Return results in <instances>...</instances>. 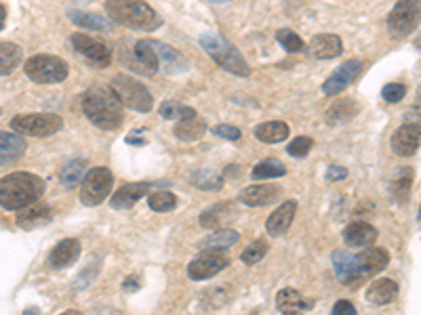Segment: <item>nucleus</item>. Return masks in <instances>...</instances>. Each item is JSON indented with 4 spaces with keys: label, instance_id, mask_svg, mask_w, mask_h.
<instances>
[{
    "label": "nucleus",
    "instance_id": "obj_8",
    "mask_svg": "<svg viewBox=\"0 0 421 315\" xmlns=\"http://www.w3.org/2000/svg\"><path fill=\"white\" fill-rule=\"evenodd\" d=\"M114 185V175L105 166H95L85 177H83V187H80V200L85 206H99L105 202L112 193Z\"/></svg>",
    "mask_w": 421,
    "mask_h": 315
},
{
    "label": "nucleus",
    "instance_id": "obj_21",
    "mask_svg": "<svg viewBox=\"0 0 421 315\" xmlns=\"http://www.w3.org/2000/svg\"><path fill=\"white\" fill-rule=\"evenodd\" d=\"M276 307L281 314H303L314 307V301H308L301 292L295 288H282L276 294Z\"/></svg>",
    "mask_w": 421,
    "mask_h": 315
},
{
    "label": "nucleus",
    "instance_id": "obj_20",
    "mask_svg": "<svg viewBox=\"0 0 421 315\" xmlns=\"http://www.w3.org/2000/svg\"><path fill=\"white\" fill-rule=\"evenodd\" d=\"M295 213H297V202L295 200H286L284 204H281L268 219L266 223V229L270 235L279 237V235H284L289 231V227L293 223L295 219Z\"/></svg>",
    "mask_w": 421,
    "mask_h": 315
},
{
    "label": "nucleus",
    "instance_id": "obj_32",
    "mask_svg": "<svg viewBox=\"0 0 421 315\" xmlns=\"http://www.w3.org/2000/svg\"><path fill=\"white\" fill-rule=\"evenodd\" d=\"M284 175H286V166L276 158H266V160L257 162L253 166V171H251V177L255 181L279 179V177H284Z\"/></svg>",
    "mask_w": 421,
    "mask_h": 315
},
{
    "label": "nucleus",
    "instance_id": "obj_15",
    "mask_svg": "<svg viewBox=\"0 0 421 315\" xmlns=\"http://www.w3.org/2000/svg\"><path fill=\"white\" fill-rule=\"evenodd\" d=\"M281 196V187L279 185H272V183H259V185H251V187H244L240 193H238V200L244 204V206H268L272 202H276Z\"/></svg>",
    "mask_w": 421,
    "mask_h": 315
},
{
    "label": "nucleus",
    "instance_id": "obj_2",
    "mask_svg": "<svg viewBox=\"0 0 421 315\" xmlns=\"http://www.w3.org/2000/svg\"><path fill=\"white\" fill-rule=\"evenodd\" d=\"M47 185L38 175L32 173H11L0 179V206L4 210H24L26 206L38 202Z\"/></svg>",
    "mask_w": 421,
    "mask_h": 315
},
{
    "label": "nucleus",
    "instance_id": "obj_16",
    "mask_svg": "<svg viewBox=\"0 0 421 315\" xmlns=\"http://www.w3.org/2000/svg\"><path fill=\"white\" fill-rule=\"evenodd\" d=\"M80 242L78 240H74V237H66V240H61L53 250H51V255H48V265L53 267V269H68V267H72L76 261H78V257H80Z\"/></svg>",
    "mask_w": 421,
    "mask_h": 315
},
{
    "label": "nucleus",
    "instance_id": "obj_9",
    "mask_svg": "<svg viewBox=\"0 0 421 315\" xmlns=\"http://www.w3.org/2000/svg\"><path fill=\"white\" fill-rule=\"evenodd\" d=\"M11 129L17 135L51 137L63 129V120L57 114H24L11 120Z\"/></svg>",
    "mask_w": 421,
    "mask_h": 315
},
{
    "label": "nucleus",
    "instance_id": "obj_30",
    "mask_svg": "<svg viewBox=\"0 0 421 315\" xmlns=\"http://www.w3.org/2000/svg\"><path fill=\"white\" fill-rule=\"evenodd\" d=\"M24 61V50L15 43H0V76H9Z\"/></svg>",
    "mask_w": 421,
    "mask_h": 315
},
{
    "label": "nucleus",
    "instance_id": "obj_52",
    "mask_svg": "<svg viewBox=\"0 0 421 315\" xmlns=\"http://www.w3.org/2000/svg\"><path fill=\"white\" fill-rule=\"evenodd\" d=\"M0 114H2V110H0Z\"/></svg>",
    "mask_w": 421,
    "mask_h": 315
},
{
    "label": "nucleus",
    "instance_id": "obj_23",
    "mask_svg": "<svg viewBox=\"0 0 421 315\" xmlns=\"http://www.w3.org/2000/svg\"><path fill=\"white\" fill-rule=\"evenodd\" d=\"M310 53L316 59H335L343 53L341 38L337 34H316L310 41Z\"/></svg>",
    "mask_w": 421,
    "mask_h": 315
},
{
    "label": "nucleus",
    "instance_id": "obj_38",
    "mask_svg": "<svg viewBox=\"0 0 421 315\" xmlns=\"http://www.w3.org/2000/svg\"><path fill=\"white\" fill-rule=\"evenodd\" d=\"M85 169H87V160H83V158L68 162V164L63 166V171H61V183H63L66 187L76 185L78 181L85 177Z\"/></svg>",
    "mask_w": 421,
    "mask_h": 315
},
{
    "label": "nucleus",
    "instance_id": "obj_12",
    "mask_svg": "<svg viewBox=\"0 0 421 315\" xmlns=\"http://www.w3.org/2000/svg\"><path fill=\"white\" fill-rule=\"evenodd\" d=\"M230 265V259L219 255V252H202L200 257H196L189 265H187V275L196 282L209 279L217 273L226 269Z\"/></svg>",
    "mask_w": 421,
    "mask_h": 315
},
{
    "label": "nucleus",
    "instance_id": "obj_1",
    "mask_svg": "<svg viewBox=\"0 0 421 315\" xmlns=\"http://www.w3.org/2000/svg\"><path fill=\"white\" fill-rule=\"evenodd\" d=\"M83 112L101 131H116L125 120V105L112 87L97 85L83 95Z\"/></svg>",
    "mask_w": 421,
    "mask_h": 315
},
{
    "label": "nucleus",
    "instance_id": "obj_19",
    "mask_svg": "<svg viewBox=\"0 0 421 315\" xmlns=\"http://www.w3.org/2000/svg\"><path fill=\"white\" fill-rule=\"evenodd\" d=\"M26 149H28V145L21 139V135L0 131V166L15 164L17 160H21L26 156Z\"/></svg>",
    "mask_w": 421,
    "mask_h": 315
},
{
    "label": "nucleus",
    "instance_id": "obj_42",
    "mask_svg": "<svg viewBox=\"0 0 421 315\" xmlns=\"http://www.w3.org/2000/svg\"><path fill=\"white\" fill-rule=\"evenodd\" d=\"M276 41L281 43L282 48L286 50V53H299V50H303V41L293 32V30H289V28H282L276 32Z\"/></svg>",
    "mask_w": 421,
    "mask_h": 315
},
{
    "label": "nucleus",
    "instance_id": "obj_40",
    "mask_svg": "<svg viewBox=\"0 0 421 315\" xmlns=\"http://www.w3.org/2000/svg\"><path fill=\"white\" fill-rule=\"evenodd\" d=\"M268 242L266 240H255V242H251L244 250H242V255H240V259H242V263H246V265H255V263H259L266 255H268Z\"/></svg>",
    "mask_w": 421,
    "mask_h": 315
},
{
    "label": "nucleus",
    "instance_id": "obj_48",
    "mask_svg": "<svg viewBox=\"0 0 421 315\" xmlns=\"http://www.w3.org/2000/svg\"><path fill=\"white\" fill-rule=\"evenodd\" d=\"M123 290H127V292H135V290H140V277L129 275V277L123 282Z\"/></svg>",
    "mask_w": 421,
    "mask_h": 315
},
{
    "label": "nucleus",
    "instance_id": "obj_31",
    "mask_svg": "<svg viewBox=\"0 0 421 315\" xmlns=\"http://www.w3.org/2000/svg\"><path fill=\"white\" fill-rule=\"evenodd\" d=\"M286 137H289V124L279 122V120L264 122L255 129V139L264 143H281V141H286Z\"/></svg>",
    "mask_w": 421,
    "mask_h": 315
},
{
    "label": "nucleus",
    "instance_id": "obj_44",
    "mask_svg": "<svg viewBox=\"0 0 421 315\" xmlns=\"http://www.w3.org/2000/svg\"><path fill=\"white\" fill-rule=\"evenodd\" d=\"M405 95H407V87L398 85V82H390L381 89V99L385 103H398V101L405 99Z\"/></svg>",
    "mask_w": 421,
    "mask_h": 315
},
{
    "label": "nucleus",
    "instance_id": "obj_18",
    "mask_svg": "<svg viewBox=\"0 0 421 315\" xmlns=\"http://www.w3.org/2000/svg\"><path fill=\"white\" fill-rule=\"evenodd\" d=\"M152 46H154V50H156V57H158V70H160V72H167V74H180V72H186L187 61L182 53H177L175 48L167 46L165 43H156V41H152Z\"/></svg>",
    "mask_w": 421,
    "mask_h": 315
},
{
    "label": "nucleus",
    "instance_id": "obj_7",
    "mask_svg": "<svg viewBox=\"0 0 421 315\" xmlns=\"http://www.w3.org/2000/svg\"><path fill=\"white\" fill-rule=\"evenodd\" d=\"M417 23H420V0H398L385 19L390 36L396 41L413 34Z\"/></svg>",
    "mask_w": 421,
    "mask_h": 315
},
{
    "label": "nucleus",
    "instance_id": "obj_27",
    "mask_svg": "<svg viewBox=\"0 0 421 315\" xmlns=\"http://www.w3.org/2000/svg\"><path fill=\"white\" fill-rule=\"evenodd\" d=\"M356 257H358L360 267H363L367 277L379 273V271H383L388 267V263H390V255H388L383 248H369V246H367V248H365L360 255H356Z\"/></svg>",
    "mask_w": 421,
    "mask_h": 315
},
{
    "label": "nucleus",
    "instance_id": "obj_33",
    "mask_svg": "<svg viewBox=\"0 0 421 315\" xmlns=\"http://www.w3.org/2000/svg\"><path fill=\"white\" fill-rule=\"evenodd\" d=\"M204 133H207V122L200 120L198 116L184 118L175 127V137H180L182 141H198Z\"/></svg>",
    "mask_w": 421,
    "mask_h": 315
},
{
    "label": "nucleus",
    "instance_id": "obj_11",
    "mask_svg": "<svg viewBox=\"0 0 421 315\" xmlns=\"http://www.w3.org/2000/svg\"><path fill=\"white\" fill-rule=\"evenodd\" d=\"M70 43L74 50L80 53L87 59V63H91L93 68H108L112 63V50L103 41H97L89 34H72Z\"/></svg>",
    "mask_w": 421,
    "mask_h": 315
},
{
    "label": "nucleus",
    "instance_id": "obj_36",
    "mask_svg": "<svg viewBox=\"0 0 421 315\" xmlns=\"http://www.w3.org/2000/svg\"><path fill=\"white\" fill-rule=\"evenodd\" d=\"M413 171L411 169H400L398 173H396V177L392 181V185H390V191H392V196L398 200V202H405L407 198H409V193H411V185H413Z\"/></svg>",
    "mask_w": 421,
    "mask_h": 315
},
{
    "label": "nucleus",
    "instance_id": "obj_4",
    "mask_svg": "<svg viewBox=\"0 0 421 315\" xmlns=\"http://www.w3.org/2000/svg\"><path fill=\"white\" fill-rule=\"evenodd\" d=\"M200 46L204 48V53L213 61H217V65H222L230 74H236V76H249L251 74V68L244 61V57L240 55V50L230 41H226L224 36H219V34H202L200 36Z\"/></svg>",
    "mask_w": 421,
    "mask_h": 315
},
{
    "label": "nucleus",
    "instance_id": "obj_49",
    "mask_svg": "<svg viewBox=\"0 0 421 315\" xmlns=\"http://www.w3.org/2000/svg\"><path fill=\"white\" fill-rule=\"evenodd\" d=\"M127 143H133V145H145V139H137L135 135L127 137Z\"/></svg>",
    "mask_w": 421,
    "mask_h": 315
},
{
    "label": "nucleus",
    "instance_id": "obj_51",
    "mask_svg": "<svg viewBox=\"0 0 421 315\" xmlns=\"http://www.w3.org/2000/svg\"><path fill=\"white\" fill-rule=\"evenodd\" d=\"M211 2H217V4H226V2H232V0H211Z\"/></svg>",
    "mask_w": 421,
    "mask_h": 315
},
{
    "label": "nucleus",
    "instance_id": "obj_26",
    "mask_svg": "<svg viewBox=\"0 0 421 315\" xmlns=\"http://www.w3.org/2000/svg\"><path fill=\"white\" fill-rule=\"evenodd\" d=\"M234 206L230 202H222V204H215L211 208H207L202 215H200V225L204 229H219L228 223V219H234Z\"/></svg>",
    "mask_w": 421,
    "mask_h": 315
},
{
    "label": "nucleus",
    "instance_id": "obj_13",
    "mask_svg": "<svg viewBox=\"0 0 421 315\" xmlns=\"http://www.w3.org/2000/svg\"><path fill=\"white\" fill-rule=\"evenodd\" d=\"M331 263H333V269H335L341 284H354L356 279L367 277L363 267H360L358 257L348 252V250H335L331 255Z\"/></svg>",
    "mask_w": 421,
    "mask_h": 315
},
{
    "label": "nucleus",
    "instance_id": "obj_28",
    "mask_svg": "<svg viewBox=\"0 0 421 315\" xmlns=\"http://www.w3.org/2000/svg\"><path fill=\"white\" fill-rule=\"evenodd\" d=\"M135 59H137V70L147 74V76H156L158 70V57L156 50L152 46V41H137L135 43Z\"/></svg>",
    "mask_w": 421,
    "mask_h": 315
},
{
    "label": "nucleus",
    "instance_id": "obj_14",
    "mask_svg": "<svg viewBox=\"0 0 421 315\" xmlns=\"http://www.w3.org/2000/svg\"><path fill=\"white\" fill-rule=\"evenodd\" d=\"M420 141H421V129L420 124H402L400 129L394 131L392 135V151L396 156H402V158H411L413 154H417L420 149Z\"/></svg>",
    "mask_w": 421,
    "mask_h": 315
},
{
    "label": "nucleus",
    "instance_id": "obj_50",
    "mask_svg": "<svg viewBox=\"0 0 421 315\" xmlns=\"http://www.w3.org/2000/svg\"><path fill=\"white\" fill-rule=\"evenodd\" d=\"M4 21H6V6L0 4V30L4 28Z\"/></svg>",
    "mask_w": 421,
    "mask_h": 315
},
{
    "label": "nucleus",
    "instance_id": "obj_10",
    "mask_svg": "<svg viewBox=\"0 0 421 315\" xmlns=\"http://www.w3.org/2000/svg\"><path fill=\"white\" fill-rule=\"evenodd\" d=\"M365 68H367V61L365 59H350V61L341 63L328 76L327 80L323 82V92L325 95H339V92H343V90L348 89V87H352L360 78V74L365 72Z\"/></svg>",
    "mask_w": 421,
    "mask_h": 315
},
{
    "label": "nucleus",
    "instance_id": "obj_35",
    "mask_svg": "<svg viewBox=\"0 0 421 315\" xmlns=\"http://www.w3.org/2000/svg\"><path fill=\"white\" fill-rule=\"evenodd\" d=\"M68 17L78 26V28H87V30H110V21L101 15L93 13H85V11H68Z\"/></svg>",
    "mask_w": 421,
    "mask_h": 315
},
{
    "label": "nucleus",
    "instance_id": "obj_22",
    "mask_svg": "<svg viewBox=\"0 0 421 315\" xmlns=\"http://www.w3.org/2000/svg\"><path fill=\"white\" fill-rule=\"evenodd\" d=\"M377 240V229L365 221H356L343 229V242L352 248H367Z\"/></svg>",
    "mask_w": 421,
    "mask_h": 315
},
{
    "label": "nucleus",
    "instance_id": "obj_43",
    "mask_svg": "<svg viewBox=\"0 0 421 315\" xmlns=\"http://www.w3.org/2000/svg\"><path fill=\"white\" fill-rule=\"evenodd\" d=\"M312 145H314V141H312L310 137H295V139L286 145V151H289V156H293V158H306V156L310 154Z\"/></svg>",
    "mask_w": 421,
    "mask_h": 315
},
{
    "label": "nucleus",
    "instance_id": "obj_47",
    "mask_svg": "<svg viewBox=\"0 0 421 315\" xmlns=\"http://www.w3.org/2000/svg\"><path fill=\"white\" fill-rule=\"evenodd\" d=\"M333 314L335 315H356V307L350 303V301H337L335 307H333Z\"/></svg>",
    "mask_w": 421,
    "mask_h": 315
},
{
    "label": "nucleus",
    "instance_id": "obj_37",
    "mask_svg": "<svg viewBox=\"0 0 421 315\" xmlns=\"http://www.w3.org/2000/svg\"><path fill=\"white\" fill-rule=\"evenodd\" d=\"M147 206L156 213H169L177 206V196L171 191H154L147 196Z\"/></svg>",
    "mask_w": 421,
    "mask_h": 315
},
{
    "label": "nucleus",
    "instance_id": "obj_45",
    "mask_svg": "<svg viewBox=\"0 0 421 315\" xmlns=\"http://www.w3.org/2000/svg\"><path fill=\"white\" fill-rule=\"evenodd\" d=\"M211 131H213V135L222 137V139H228V141H238V139L242 137L240 129H236L232 124H217V127H213Z\"/></svg>",
    "mask_w": 421,
    "mask_h": 315
},
{
    "label": "nucleus",
    "instance_id": "obj_25",
    "mask_svg": "<svg viewBox=\"0 0 421 315\" xmlns=\"http://www.w3.org/2000/svg\"><path fill=\"white\" fill-rule=\"evenodd\" d=\"M238 240H240L238 231L228 229V227H219L215 233H211L209 237H204L198 244V250L200 252H222V250H228L230 246H234Z\"/></svg>",
    "mask_w": 421,
    "mask_h": 315
},
{
    "label": "nucleus",
    "instance_id": "obj_39",
    "mask_svg": "<svg viewBox=\"0 0 421 315\" xmlns=\"http://www.w3.org/2000/svg\"><path fill=\"white\" fill-rule=\"evenodd\" d=\"M160 116L167 118V120H184V118L196 116V110L186 107V105H182V103H175V101H165V103L160 105Z\"/></svg>",
    "mask_w": 421,
    "mask_h": 315
},
{
    "label": "nucleus",
    "instance_id": "obj_29",
    "mask_svg": "<svg viewBox=\"0 0 421 315\" xmlns=\"http://www.w3.org/2000/svg\"><path fill=\"white\" fill-rule=\"evenodd\" d=\"M51 221V208L47 204H38V206H26V213H21L17 217V225L24 229H34V227L45 225Z\"/></svg>",
    "mask_w": 421,
    "mask_h": 315
},
{
    "label": "nucleus",
    "instance_id": "obj_24",
    "mask_svg": "<svg viewBox=\"0 0 421 315\" xmlns=\"http://www.w3.org/2000/svg\"><path fill=\"white\" fill-rule=\"evenodd\" d=\"M398 297V284L392 277H379L367 288V301L373 305H390Z\"/></svg>",
    "mask_w": 421,
    "mask_h": 315
},
{
    "label": "nucleus",
    "instance_id": "obj_17",
    "mask_svg": "<svg viewBox=\"0 0 421 315\" xmlns=\"http://www.w3.org/2000/svg\"><path fill=\"white\" fill-rule=\"evenodd\" d=\"M147 191H150V183H127L110 198V206L116 210H127L135 206L143 196H147Z\"/></svg>",
    "mask_w": 421,
    "mask_h": 315
},
{
    "label": "nucleus",
    "instance_id": "obj_46",
    "mask_svg": "<svg viewBox=\"0 0 421 315\" xmlns=\"http://www.w3.org/2000/svg\"><path fill=\"white\" fill-rule=\"evenodd\" d=\"M345 177H348V171L343 166H339V164H331L327 169V181H331V183L343 181Z\"/></svg>",
    "mask_w": 421,
    "mask_h": 315
},
{
    "label": "nucleus",
    "instance_id": "obj_6",
    "mask_svg": "<svg viewBox=\"0 0 421 315\" xmlns=\"http://www.w3.org/2000/svg\"><path fill=\"white\" fill-rule=\"evenodd\" d=\"M112 89L118 95L120 103L137 114H147L152 112L154 107V99L150 95L147 87H143V82H140L137 78H131V76H125V74H118L114 80H112Z\"/></svg>",
    "mask_w": 421,
    "mask_h": 315
},
{
    "label": "nucleus",
    "instance_id": "obj_3",
    "mask_svg": "<svg viewBox=\"0 0 421 315\" xmlns=\"http://www.w3.org/2000/svg\"><path fill=\"white\" fill-rule=\"evenodd\" d=\"M103 6L114 23L131 30L152 32L162 26V17L143 0H105Z\"/></svg>",
    "mask_w": 421,
    "mask_h": 315
},
{
    "label": "nucleus",
    "instance_id": "obj_5",
    "mask_svg": "<svg viewBox=\"0 0 421 315\" xmlns=\"http://www.w3.org/2000/svg\"><path fill=\"white\" fill-rule=\"evenodd\" d=\"M24 70L26 76L36 85H59L70 74L68 63L55 55H34L26 61Z\"/></svg>",
    "mask_w": 421,
    "mask_h": 315
},
{
    "label": "nucleus",
    "instance_id": "obj_41",
    "mask_svg": "<svg viewBox=\"0 0 421 315\" xmlns=\"http://www.w3.org/2000/svg\"><path fill=\"white\" fill-rule=\"evenodd\" d=\"M189 181H192V185H196L200 189H219L224 185V179L213 171H198L192 175Z\"/></svg>",
    "mask_w": 421,
    "mask_h": 315
},
{
    "label": "nucleus",
    "instance_id": "obj_34",
    "mask_svg": "<svg viewBox=\"0 0 421 315\" xmlns=\"http://www.w3.org/2000/svg\"><path fill=\"white\" fill-rule=\"evenodd\" d=\"M358 112V103L352 99H341L335 105H331L327 114V120L331 124H343L348 120H352Z\"/></svg>",
    "mask_w": 421,
    "mask_h": 315
}]
</instances>
